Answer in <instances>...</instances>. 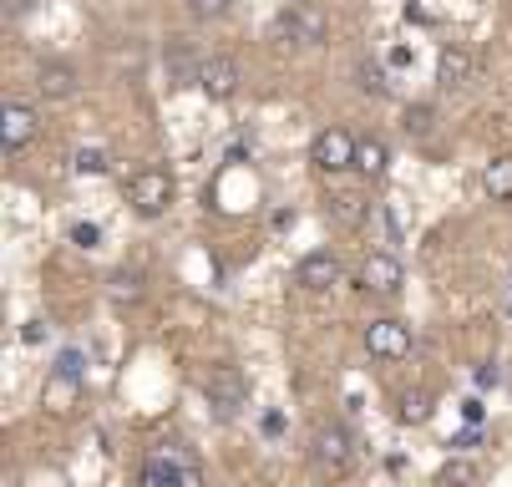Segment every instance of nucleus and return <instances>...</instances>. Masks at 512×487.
<instances>
[{
  "mask_svg": "<svg viewBox=\"0 0 512 487\" xmlns=\"http://www.w3.org/2000/svg\"><path fill=\"white\" fill-rule=\"evenodd\" d=\"M477 442H482V427H462V432L452 437V447H457V452H472Z\"/></svg>",
  "mask_w": 512,
  "mask_h": 487,
  "instance_id": "obj_28",
  "label": "nucleus"
},
{
  "mask_svg": "<svg viewBox=\"0 0 512 487\" xmlns=\"http://www.w3.org/2000/svg\"><path fill=\"white\" fill-rule=\"evenodd\" d=\"M71 168H77L82 178H102V173L112 168V153H102V148H82V153H77V163H71Z\"/></svg>",
  "mask_w": 512,
  "mask_h": 487,
  "instance_id": "obj_22",
  "label": "nucleus"
},
{
  "mask_svg": "<svg viewBox=\"0 0 512 487\" xmlns=\"http://www.w3.org/2000/svg\"><path fill=\"white\" fill-rule=\"evenodd\" d=\"M46 335H51V330H46V320H26V325H21V340H26V345H41Z\"/></svg>",
  "mask_w": 512,
  "mask_h": 487,
  "instance_id": "obj_27",
  "label": "nucleus"
},
{
  "mask_svg": "<svg viewBox=\"0 0 512 487\" xmlns=\"http://www.w3.org/2000/svg\"><path fill=\"white\" fill-rule=\"evenodd\" d=\"M482 188H487V198H497V203H512V158H507V153L487 163V173H482Z\"/></svg>",
  "mask_w": 512,
  "mask_h": 487,
  "instance_id": "obj_16",
  "label": "nucleus"
},
{
  "mask_svg": "<svg viewBox=\"0 0 512 487\" xmlns=\"http://www.w3.org/2000/svg\"><path fill=\"white\" fill-rule=\"evenodd\" d=\"M355 148H360V137H350L345 127H320L310 143V163L320 173H345V168H355Z\"/></svg>",
  "mask_w": 512,
  "mask_h": 487,
  "instance_id": "obj_6",
  "label": "nucleus"
},
{
  "mask_svg": "<svg viewBox=\"0 0 512 487\" xmlns=\"http://www.w3.org/2000/svg\"><path fill=\"white\" fill-rule=\"evenodd\" d=\"M396 422H401V427H426V422H431V396H426L421 386L401 391V401H396Z\"/></svg>",
  "mask_w": 512,
  "mask_h": 487,
  "instance_id": "obj_15",
  "label": "nucleus"
},
{
  "mask_svg": "<svg viewBox=\"0 0 512 487\" xmlns=\"http://www.w3.org/2000/svg\"><path fill=\"white\" fill-rule=\"evenodd\" d=\"M355 82L365 97H386V72H381V61H360L355 66Z\"/></svg>",
  "mask_w": 512,
  "mask_h": 487,
  "instance_id": "obj_20",
  "label": "nucleus"
},
{
  "mask_svg": "<svg viewBox=\"0 0 512 487\" xmlns=\"http://www.w3.org/2000/svg\"><path fill=\"white\" fill-rule=\"evenodd\" d=\"M279 432H284V416H279V411L264 416V437H279Z\"/></svg>",
  "mask_w": 512,
  "mask_h": 487,
  "instance_id": "obj_29",
  "label": "nucleus"
},
{
  "mask_svg": "<svg viewBox=\"0 0 512 487\" xmlns=\"http://www.w3.org/2000/svg\"><path fill=\"white\" fill-rule=\"evenodd\" d=\"M36 82H41V97H51V102H66L71 92H77V72H71L66 61H46Z\"/></svg>",
  "mask_w": 512,
  "mask_h": 487,
  "instance_id": "obj_14",
  "label": "nucleus"
},
{
  "mask_svg": "<svg viewBox=\"0 0 512 487\" xmlns=\"http://www.w3.org/2000/svg\"><path fill=\"white\" fill-rule=\"evenodd\" d=\"M472 482H477V462L472 457H452L442 467V487H472Z\"/></svg>",
  "mask_w": 512,
  "mask_h": 487,
  "instance_id": "obj_21",
  "label": "nucleus"
},
{
  "mask_svg": "<svg viewBox=\"0 0 512 487\" xmlns=\"http://www.w3.org/2000/svg\"><path fill=\"white\" fill-rule=\"evenodd\" d=\"M482 416H487V406H482L477 396H467V401H462V422H467V427H482Z\"/></svg>",
  "mask_w": 512,
  "mask_h": 487,
  "instance_id": "obj_26",
  "label": "nucleus"
},
{
  "mask_svg": "<svg viewBox=\"0 0 512 487\" xmlns=\"http://www.w3.org/2000/svg\"><path fill=\"white\" fill-rule=\"evenodd\" d=\"M386 168H391V153H386L381 137H360V148H355V173L376 183V178H386Z\"/></svg>",
  "mask_w": 512,
  "mask_h": 487,
  "instance_id": "obj_13",
  "label": "nucleus"
},
{
  "mask_svg": "<svg viewBox=\"0 0 512 487\" xmlns=\"http://www.w3.org/2000/svg\"><path fill=\"white\" fill-rule=\"evenodd\" d=\"M365 351H371V361H381V366L406 361L411 356V325L406 320H391V315L371 320V325H365Z\"/></svg>",
  "mask_w": 512,
  "mask_h": 487,
  "instance_id": "obj_5",
  "label": "nucleus"
},
{
  "mask_svg": "<svg viewBox=\"0 0 512 487\" xmlns=\"http://www.w3.org/2000/svg\"><path fill=\"white\" fill-rule=\"evenodd\" d=\"M401 280H406V269H401V259L391 249H371L360 259V269H355V285L371 290V295H391V290H401Z\"/></svg>",
  "mask_w": 512,
  "mask_h": 487,
  "instance_id": "obj_7",
  "label": "nucleus"
},
{
  "mask_svg": "<svg viewBox=\"0 0 512 487\" xmlns=\"http://www.w3.org/2000/svg\"><path fill=\"white\" fill-rule=\"evenodd\" d=\"M269 36L279 46H325L330 41V21L320 6H289L284 16L269 21Z\"/></svg>",
  "mask_w": 512,
  "mask_h": 487,
  "instance_id": "obj_3",
  "label": "nucleus"
},
{
  "mask_svg": "<svg viewBox=\"0 0 512 487\" xmlns=\"http://www.w3.org/2000/svg\"><path fill=\"white\" fill-rule=\"evenodd\" d=\"M244 396H249V381L234 366L208 376V406H213V416H239L244 411Z\"/></svg>",
  "mask_w": 512,
  "mask_h": 487,
  "instance_id": "obj_9",
  "label": "nucleus"
},
{
  "mask_svg": "<svg viewBox=\"0 0 512 487\" xmlns=\"http://www.w3.org/2000/svg\"><path fill=\"white\" fill-rule=\"evenodd\" d=\"M315 462L330 472V477H340V472H350V462H355V437H350V427H340V422H325L320 432H315Z\"/></svg>",
  "mask_w": 512,
  "mask_h": 487,
  "instance_id": "obj_8",
  "label": "nucleus"
},
{
  "mask_svg": "<svg viewBox=\"0 0 512 487\" xmlns=\"http://www.w3.org/2000/svg\"><path fill=\"white\" fill-rule=\"evenodd\" d=\"M137 487H203V462L183 442H158L137 467Z\"/></svg>",
  "mask_w": 512,
  "mask_h": 487,
  "instance_id": "obj_1",
  "label": "nucleus"
},
{
  "mask_svg": "<svg viewBox=\"0 0 512 487\" xmlns=\"http://www.w3.org/2000/svg\"><path fill=\"white\" fill-rule=\"evenodd\" d=\"M36 132H41L36 112H31L26 102H6V122H0V137H6V153H26V148L36 143Z\"/></svg>",
  "mask_w": 512,
  "mask_h": 487,
  "instance_id": "obj_11",
  "label": "nucleus"
},
{
  "mask_svg": "<svg viewBox=\"0 0 512 487\" xmlns=\"http://www.w3.org/2000/svg\"><path fill=\"white\" fill-rule=\"evenodd\" d=\"M71 244H77V249H97L102 244V229L97 224H77V229H71Z\"/></svg>",
  "mask_w": 512,
  "mask_h": 487,
  "instance_id": "obj_25",
  "label": "nucleus"
},
{
  "mask_svg": "<svg viewBox=\"0 0 512 487\" xmlns=\"http://www.w3.org/2000/svg\"><path fill=\"white\" fill-rule=\"evenodd\" d=\"M77 406H82V356L66 351L56 361V371L46 376V386H41V411L46 416H71Z\"/></svg>",
  "mask_w": 512,
  "mask_h": 487,
  "instance_id": "obj_2",
  "label": "nucleus"
},
{
  "mask_svg": "<svg viewBox=\"0 0 512 487\" xmlns=\"http://www.w3.org/2000/svg\"><path fill=\"white\" fill-rule=\"evenodd\" d=\"M295 285H300V290H310V295L335 290V285H340V259H335L330 249L305 254V259H300V269H295Z\"/></svg>",
  "mask_w": 512,
  "mask_h": 487,
  "instance_id": "obj_10",
  "label": "nucleus"
},
{
  "mask_svg": "<svg viewBox=\"0 0 512 487\" xmlns=\"http://www.w3.org/2000/svg\"><path fill=\"white\" fill-rule=\"evenodd\" d=\"M431 127H436V112L431 107H406V132L411 137H426Z\"/></svg>",
  "mask_w": 512,
  "mask_h": 487,
  "instance_id": "obj_24",
  "label": "nucleus"
},
{
  "mask_svg": "<svg viewBox=\"0 0 512 487\" xmlns=\"http://www.w3.org/2000/svg\"><path fill=\"white\" fill-rule=\"evenodd\" d=\"M107 295H112L117 305H132V300L148 295V280H142L137 269H117V274H112V285H107Z\"/></svg>",
  "mask_w": 512,
  "mask_h": 487,
  "instance_id": "obj_17",
  "label": "nucleus"
},
{
  "mask_svg": "<svg viewBox=\"0 0 512 487\" xmlns=\"http://www.w3.org/2000/svg\"><path fill=\"white\" fill-rule=\"evenodd\" d=\"M330 214H335V224H350V229H360L371 208H365V198H355V193H335V198H330Z\"/></svg>",
  "mask_w": 512,
  "mask_h": 487,
  "instance_id": "obj_19",
  "label": "nucleus"
},
{
  "mask_svg": "<svg viewBox=\"0 0 512 487\" xmlns=\"http://www.w3.org/2000/svg\"><path fill=\"white\" fill-rule=\"evenodd\" d=\"M198 87H203V97H208V102H229V97L239 92V66H234V61H224V56L203 61Z\"/></svg>",
  "mask_w": 512,
  "mask_h": 487,
  "instance_id": "obj_12",
  "label": "nucleus"
},
{
  "mask_svg": "<svg viewBox=\"0 0 512 487\" xmlns=\"http://www.w3.org/2000/svg\"><path fill=\"white\" fill-rule=\"evenodd\" d=\"M127 203H132V214H142V219L168 214V203H173V173L158 168V163L137 168V173L127 178Z\"/></svg>",
  "mask_w": 512,
  "mask_h": 487,
  "instance_id": "obj_4",
  "label": "nucleus"
},
{
  "mask_svg": "<svg viewBox=\"0 0 512 487\" xmlns=\"http://www.w3.org/2000/svg\"><path fill=\"white\" fill-rule=\"evenodd\" d=\"M234 0H188V16L193 21H224Z\"/></svg>",
  "mask_w": 512,
  "mask_h": 487,
  "instance_id": "obj_23",
  "label": "nucleus"
},
{
  "mask_svg": "<svg viewBox=\"0 0 512 487\" xmlns=\"http://www.w3.org/2000/svg\"><path fill=\"white\" fill-rule=\"evenodd\" d=\"M436 72H442V87H462L472 77V56L457 51V46H442V66H436Z\"/></svg>",
  "mask_w": 512,
  "mask_h": 487,
  "instance_id": "obj_18",
  "label": "nucleus"
}]
</instances>
